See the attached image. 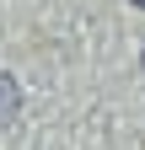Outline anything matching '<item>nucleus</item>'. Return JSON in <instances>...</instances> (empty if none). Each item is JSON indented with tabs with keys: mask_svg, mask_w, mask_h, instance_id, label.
<instances>
[{
	"mask_svg": "<svg viewBox=\"0 0 145 150\" xmlns=\"http://www.w3.org/2000/svg\"><path fill=\"white\" fill-rule=\"evenodd\" d=\"M16 112H22V86H16L6 70H0V129H6Z\"/></svg>",
	"mask_w": 145,
	"mask_h": 150,
	"instance_id": "f257e3e1",
	"label": "nucleus"
},
{
	"mask_svg": "<svg viewBox=\"0 0 145 150\" xmlns=\"http://www.w3.org/2000/svg\"><path fill=\"white\" fill-rule=\"evenodd\" d=\"M140 70H145V54H140Z\"/></svg>",
	"mask_w": 145,
	"mask_h": 150,
	"instance_id": "f03ea898",
	"label": "nucleus"
},
{
	"mask_svg": "<svg viewBox=\"0 0 145 150\" xmlns=\"http://www.w3.org/2000/svg\"><path fill=\"white\" fill-rule=\"evenodd\" d=\"M134 6H145V0H134Z\"/></svg>",
	"mask_w": 145,
	"mask_h": 150,
	"instance_id": "7ed1b4c3",
	"label": "nucleus"
}]
</instances>
